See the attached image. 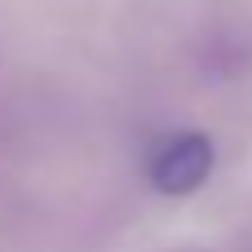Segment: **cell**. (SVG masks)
<instances>
[{"instance_id": "1", "label": "cell", "mask_w": 252, "mask_h": 252, "mask_svg": "<svg viewBox=\"0 0 252 252\" xmlns=\"http://www.w3.org/2000/svg\"><path fill=\"white\" fill-rule=\"evenodd\" d=\"M213 142L204 133H168L151 146V159H146V177L155 190L164 195H190L208 182L213 173Z\"/></svg>"}]
</instances>
